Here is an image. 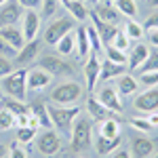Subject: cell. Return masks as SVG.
<instances>
[{
    "mask_svg": "<svg viewBox=\"0 0 158 158\" xmlns=\"http://www.w3.org/2000/svg\"><path fill=\"white\" fill-rule=\"evenodd\" d=\"M47 108H49V116H51L53 127H55L61 135L72 133L74 120H76V118L80 116V112H82L78 106H57V103H53V106H47Z\"/></svg>",
    "mask_w": 158,
    "mask_h": 158,
    "instance_id": "1",
    "label": "cell"
},
{
    "mask_svg": "<svg viewBox=\"0 0 158 158\" xmlns=\"http://www.w3.org/2000/svg\"><path fill=\"white\" fill-rule=\"evenodd\" d=\"M0 82H2V91L9 97L25 101V95H27V70L25 68L13 70L9 76L0 78Z\"/></svg>",
    "mask_w": 158,
    "mask_h": 158,
    "instance_id": "2",
    "label": "cell"
},
{
    "mask_svg": "<svg viewBox=\"0 0 158 158\" xmlns=\"http://www.w3.org/2000/svg\"><path fill=\"white\" fill-rule=\"evenodd\" d=\"M80 95H82V86L72 80V82H61L55 86L51 93V99L57 106H74L80 99Z\"/></svg>",
    "mask_w": 158,
    "mask_h": 158,
    "instance_id": "3",
    "label": "cell"
},
{
    "mask_svg": "<svg viewBox=\"0 0 158 158\" xmlns=\"http://www.w3.org/2000/svg\"><path fill=\"white\" fill-rule=\"evenodd\" d=\"M91 146V118H76L72 127V150L85 152Z\"/></svg>",
    "mask_w": 158,
    "mask_h": 158,
    "instance_id": "4",
    "label": "cell"
},
{
    "mask_svg": "<svg viewBox=\"0 0 158 158\" xmlns=\"http://www.w3.org/2000/svg\"><path fill=\"white\" fill-rule=\"evenodd\" d=\"M74 21H76V19H74L72 15L51 21V23L44 27V40H47L49 44H57L68 32H74V30H76V27H74Z\"/></svg>",
    "mask_w": 158,
    "mask_h": 158,
    "instance_id": "5",
    "label": "cell"
},
{
    "mask_svg": "<svg viewBox=\"0 0 158 158\" xmlns=\"http://www.w3.org/2000/svg\"><path fill=\"white\" fill-rule=\"evenodd\" d=\"M89 19H91V23L95 25V30H97V34H99V38H101V42H103L106 47H108V44H112L114 36L120 32V30H118V25H112V23H108V21H103V19H99L95 11L89 13Z\"/></svg>",
    "mask_w": 158,
    "mask_h": 158,
    "instance_id": "6",
    "label": "cell"
},
{
    "mask_svg": "<svg viewBox=\"0 0 158 158\" xmlns=\"http://www.w3.org/2000/svg\"><path fill=\"white\" fill-rule=\"evenodd\" d=\"M85 78H86V91L93 93L95 86H97V80H99V72H101V63L97 59V53H89V57L85 61Z\"/></svg>",
    "mask_w": 158,
    "mask_h": 158,
    "instance_id": "7",
    "label": "cell"
},
{
    "mask_svg": "<svg viewBox=\"0 0 158 158\" xmlns=\"http://www.w3.org/2000/svg\"><path fill=\"white\" fill-rule=\"evenodd\" d=\"M38 150L44 156H53L61 150V137L53 129H44V133L38 137Z\"/></svg>",
    "mask_w": 158,
    "mask_h": 158,
    "instance_id": "8",
    "label": "cell"
},
{
    "mask_svg": "<svg viewBox=\"0 0 158 158\" xmlns=\"http://www.w3.org/2000/svg\"><path fill=\"white\" fill-rule=\"evenodd\" d=\"M38 68H42L44 72H49L51 76H65V74H72V65L68 61H63L61 57H42L38 61Z\"/></svg>",
    "mask_w": 158,
    "mask_h": 158,
    "instance_id": "9",
    "label": "cell"
},
{
    "mask_svg": "<svg viewBox=\"0 0 158 158\" xmlns=\"http://www.w3.org/2000/svg\"><path fill=\"white\" fill-rule=\"evenodd\" d=\"M133 103L139 112H148V114L156 112L158 110V86H150L141 95H137V99H135Z\"/></svg>",
    "mask_w": 158,
    "mask_h": 158,
    "instance_id": "10",
    "label": "cell"
},
{
    "mask_svg": "<svg viewBox=\"0 0 158 158\" xmlns=\"http://www.w3.org/2000/svg\"><path fill=\"white\" fill-rule=\"evenodd\" d=\"M97 99L110 110V112H114V114H120L122 110V101H120V95H118V91L116 89H112V86H106V89H101L97 93Z\"/></svg>",
    "mask_w": 158,
    "mask_h": 158,
    "instance_id": "11",
    "label": "cell"
},
{
    "mask_svg": "<svg viewBox=\"0 0 158 158\" xmlns=\"http://www.w3.org/2000/svg\"><path fill=\"white\" fill-rule=\"evenodd\" d=\"M21 4L19 2H9V4H4L2 9H0V27H4V25H17V21L23 17V13H21Z\"/></svg>",
    "mask_w": 158,
    "mask_h": 158,
    "instance_id": "12",
    "label": "cell"
},
{
    "mask_svg": "<svg viewBox=\"0 0 158 158\" xmlns=\"http://www.w3.org/2000/svg\"><path fill=\"white\" fill-rule=\"evenodd\" d=\"M23 38L25 42L27 40H34L40 32V15L36 11H25L23 13Z\"/></svg>",
    "mask_w": 158,
    "mask_h": 158,
    "instance_id": "13",
    "label": "cell"
},
{
    "mask_svg": "<svg viewBox=\"0 0 158 158\" xmlns=\"http://www.w3.org/2000/svg\"><path fill=\"white\" fill-rule=\"evenodd\" d=\"M51 76L49 72H44L42 68H38V70H27V89L30 91H42V89H47V85H51Z\"/></svg>",
    "mask_w": 158,
    "mask_h": 158,
    "instance_id": "14",
    "label": "cell"
},
{
    "mask_svg": "<svg viewBox=\"0 0 158 158\" xmlns=\"http://www.w3.org/2000/svg\"><path fill=\"white\" fill-rule=\"evenodd\" d=\"M86 112L93 120H108V118H114V112H110L97 97H89L86 99Z\"/></svg>",
    "mask_w": 158,
    "mask_h": 158,
    "instance_id": "15",
    "label": "cell"
},
{
    "mask_svg": "<svg viewBox=\"0 0 158 158\" xmlns=\"http://www.w3.org/2000/svg\"><path fill=\"white\" fill-rule=\"evenodd\" d=\"M0 38H2V40H6L13 49H17V51L25 44L23 32H21L17 25H4V27H0Z\"/></svg>",
    "mask_w": 158,
    "mask_h": 158,
    "instance_id": "16",
    "label": "cell"
},
{
    "mask_svg": "<svg viewBox=\"0 0 158 158\" xmlns=\"http://www.w3.org/2000/svg\"><path fill=\"white\" fill-rule=\"evenodd\" d=\"M38 51H40V42H38V38L34 40H27L21 49L17 51V63L19 65H25V63H30V61H34V57L38 55Z\"/></svg>",
    "mask_w": 158,
    "mask_h": 158,
    "instance_id": "17",
    "label": "cell"
},
{
    "mask_svg": "<svg viewBox=\"0 0 158 158\" xmlns=\"http://www.w3.org/2000/svg\"><path fill=\"white\" fill-rule=\"evenodd\" d=\"M74 34H76V55H78V59L85 61V57H89V53H91V42H89V36H86V25H78L74 30Z\"/></svg>",
    "mask_w": 158,
    "mask_h": 158,
    "instance_id": "18",
    "label": "cell"
},
{
    "mask_svg": "<svg viewBox=\"0 0 158 158\" xmlns=\"http://www.w3.org/2000/svg\"><path fill=\"white\" fill-rule=\"evenodd\" d=\"M120 141H122L120 135H116V137H101V135H99L97 143H95V150H97L99 156H108V154H112V152L118 150Z\"/></svg>",
    "mask_w": 158,
    "mask_h": 158,
    "instance_id": "19",
    "label": "cell"
},
{
    "mask_svg": "<svg viewBox=\"0 0 158 158\" xmlns=\"http://www.w3.org/2000/svg\"><path fill=\"white\" fill-rule=\"evenodd\" d=\"M95 13H97L99 19H103V21H108L112 25H118L120 23V11L114 6V4H97L95 6Z\"/></svg>",
    "mask_w": 158,
    "mask_h": 158,
    "instance_id": "20",
    "label": "cell"
},
{
    "mask_svg": "<svg viewBox=\"0 0 158 158\" xmlns=\"http://www.w3.org/2000/svg\"><path fill=\"white\" fill-rule=\"evenodd\" d=\"M127 70V65H120V63H114V61H110L108 57L103 59L101 63V72H99V80H110V78H118L122 76Z\"/></svg>",
    "mask_w": 158,
    "mask_h": 158,
    "instance_id": "21",
    "label": "cell"
},
{
    "mask_svg": "<svg viewBox=\"0 0 158 158\" xmlns=\"http://www.w3.org/2000/svg\"><path fill=\"white\" fill-rule=\"evenodd\" d=\"M150 55V49H148V44H143V42H139V44H135V49L131 51V55H129V68L131 70H137L143 61H146V57Z\"/></svg>",
    "mask_w": 158,
    "mask_h": 158,
    "instance_id": "22",
    "label": "cell"
},
{
    "mask_svg": "<svg viewBox=\"0 0 158 158\" xmlns=\"http://www.w3.org/2000/svg\"><path fill=\"white\" fill-rule=\"evenodd\" d=\"M131 150L135 152L137 158H148L154 152V143L150 139H146V137H135L133 141H131Z\"/></svg>",
    "mask_w": 158,
    "mask_h": 158,
    "instance_id": "23",
    "label": "cell"
},
{
    "mask_svg": "<svg viewBox=\"0 0 158 158\" xmlns=\"http://www.w3.org/2000/svg\"><path fill=\"white\" fill-rule=\"evenodd\" d=\"M30 114L38 118L40 127H44V129H51V127H53V122H51V116H49V108H47L44 103H40V101L32 103V106H30Z\"/></svg>",
    "mask_w": 158,
    "mask_h": 158,
    "instance_id": "24",
    "label": "cell"
},
{
    "mask_svg": "<svg viewBox=\"0 0 158 158\" xmlns=\"http://www.w3.org/2000/svg\"><path fill=\"white\" fill-rule=\"evenodd\" d=\"M137 80H135L133 76H129V74H122L118 76V82H116V91H118V95H133L135 91H137Z\"/></svg>",
    "mask_w": 158,
    "mask_h": 158,
    "instance_id": "25",
    "label": "cell"
},
{
    "mask_svg": "<svg viewBox=\"0 0 158 158\" xmlns=\"http://www.w3.org/2000/svg\"><path fill=\"white\" fill-rule=\"evenodd\" d=\"M55 47L59 51V55H63V57H65V55H72L74 51H76V34H74V32H68Z\"/></svg>",
    "mask_w": 158,
    "mask_h": 158,
    "instance_id": "26",
    "label": "cell"
},
{
    "mask_svg": "<svg viewBox=\"0 0 158 158\" xmlns=\"http://www.w3.org/2000/svg\"><path fill=\"white\" fill-rule=\"evenodd\" d=\"M99 135L101 137H116V135H120V122L116 118L101 120L99 122Z\"/></svg>",
    "mask_w": 158,
    "mask_h": 158,
    "instance_id": "27",
    "label": "cell"
},
{
    "mask_svg": "<svg viewBox=\"0 0 158 158\" xmlns=\"http://www.w3.org/2000/svg\"><path fill=\"white\" fill-rule=\"evenodd\" d=\"M2 108H6L11 114L15 116H19V114H27L30 112V106H25L23 101H19V99H13V97H2Z\"/></svg>",
    "mask_w": 158,
    "mask_h": 158,
    "instance_id": "28",
    "label": "cell"
},
{
    "mask_svg": "<svg viewBox=\"0 0 158 158\" xmlns=\"http://www.w3.org/2000/svg\"><path fill=\"white\" fill-rule=\"evenodd\" d=\"M68 13L72 15L76 21H85V19H89V11H86L85 2L82 0H72V2H68Z\"/></svg>",
    "mask_w": 158,
    "mask_h": 158,
    "instance_id": "29",
    "label": "cell"
},
{
    "mask_svg": "<svg viewBox=\"0 0 158 158\" xmlns=\"http://www.w3.org/2000/svg\"><path fill=\"white\" fill-rule=\"evenodd\" d=\"M114 6L120 11V15L129 17V19L137 17V4H135V0H114Z\"/></svg>",
    "mask_w": 158,
    "mask_h": 158,
    "instance_id": "30",
    "label": "cell"
},
{
    "mask_svg": "<svg viewBox=\"0 0 158 158\" xmlns=\"http://www.w3.org/2000/svg\"><path fill=\"white\" fill-rule=\"evenodd\" d=\"M124 34L129 36V40H141L143 34H146V30H143V25L137 23L135 19H129L124 23Z\"/></svg>",
    "mask_w": 158,
    "mask_h": 158,
    "instance_id": "31",
    "label": "cell"
},
{
    "mask_svg": "<svg viewBox=\"0 0 158 158\" xmlns=\"http://www.w3.org/2000/svg\"><path fill=\"white\" fill-rule=\"evenodd\" d=\"M158 70V51H150V55L146 57V61L137 68L139 74H146V72H156Z\"/></svg>",
    "mask_w": 158,
    "mask_h": 158,
    "instance_id": "32",
    "label": "cell"
},
{
    "mask_svg": "<svg viewBox=\"0 0 158 158\" xmlns=\"http://www.w3.org/2000/svg\"><path fill=\"white\" fill-rule=\"evenodd\" d=\"M86 36H89V42H91V51H93V53L103 51V42H101V38H99V34H97V30H95L93 23L86 25Z\"/></svg>",
    "mask_w": 158,
    "mask_h": 158,
    "instance_id": "33",
    "label": "cell"
},
{
    "mask_svg": "<svg viewBox=\"0 0 158 158\" xmlns=\"http://www.w3.org/2000/svg\"><path fill=\"white\" fill-rule=\"evenodd\" d=\"M103 51H106V57H108L110 61L120 63V65H127V63H129V55H127V53H122V51H118V49H114L112 44H108Z\"/></svg>",
    "mask_w": 158,
    "mask_h": 158,
    "instance_id": "34",
    "label": "cell"
},
{
    "mask_svg": "<svg viewBox=\"0 0 158 158\" xmlns=\"http://www.w3.org/2000/svg\"><path fill=\"white\" fill-rule=\"evenodd\" d=\"M36 131L30 127H17V143H32Z\"/></svg>",
    "mask_w": 158,
    "mask_h": 158,
    "instance_id": "35",
    "label": "cell"
},
{
    "mask_svg": "<svg viewBox=\"0 0 158 158\" xmlns=\"http://www.w3.org/2000/svg\"><path fill=\"white\" fill-rule=\"evenodd\" d=\"M112 47L118 49V51H122V53H127L129 47H131V40H129V36H127L124 32H118V34L114 36V40H112Z\"/></svg>",
    "mask_w": 158,
    "mask_h": 158,
    "instance_id": "36",
    "label": "cell"
},
{
    "mask_svg": "<svg viewBox=\"0 0 158 158\" xmlns=\"http://www.w3.org/2000/svg\"><path fill=\"white\" fill-rule=\"evenodd\" d=\"M129 124H131L133 129H137V131H141V133H152V129H154V127L148 122L146 116H143V118H141V116H137V118H129Z\"/></svg>",
    "mask_w": 158,
    "mask_h": 158,
    "instance_id": "37",
    "label": "cell"
},
{
    "mask_svg": "<svg viewBox=\"0 0 158 158\" xmlns=\"http://www.w3.org/2000/svg\"><path fill=\"white\" fill-rule=\"evenodd\" d=\"M15 127V114H11L6 108H0V129L6 131Z\"/></svg>",
    "mask_w": 158,
    "mask_h": 158,
    "instance_id": "38",
    "label": "cell"
},
{
    "mask_svg": "<svg viewBox=\"0 0 158 158\" xmlns=\"http://www.w3.org/2000/svg\"><path fill=\"white\" fill-rule=\"evenodd\" d=\"M139 85H146L148 89H150V86H158V70L156 72L139 74Z\"/></svg>",
    "mask_w": 158,
    "mask_h": 158,
    "instance_id": "39",
    "label": "cell"
},
{
    "mask_svg": "<svg viewBox=\"0 0 158 158\" xmlns=\"http://www.w3.org/2000/svg\"><path fill=\"white\" fill-rule=\"evenodd\" d=\"M57 4H59V0H42V13H44V17L55 15V11H57Z\"/></svg>",
    "mask_w": 158,
    "mask_h": 158,
    "instance_id": "40",
    "label": "cell"
},
{
    "mask_svg": "<svg viewBox=\"0 0 158 158\" xmlns=\"http://www.w3.org/2000/svg\"><path fill=\"white\" fill-rule=\"evenodd\" d=\"M15 68H13V63L9 61V57H2L0 55V78H4V76H9Z\"/></svg>",
    "mask_w": 158,
    "mask_h": 158,
    "instance_id": "41",
    "label": "cell"
},
{
    "mask_svg": "<svg viewBox=\"0 0 158 158\" xmlns=\"http://www.w3.org/2000/svg\"><path fill=\"white\" fill-rule=\"evenodd\" d=\"M0 55H2V57H13V55H17V49H13L6 40L0 38Z\"/></svg>",
    "mask_w": 158,
    "mask_h": 158,
    "instance_id": "42",
    "label": "cell"
},
{
    "mask_svg": "<svg viewBox=\"0 0 158 158\" xmlns=\"http://www.w3.org/2000/svg\"><path fill=\"white\" fill-rule=\"evenodd\" d=\"M143 30L146 32H150V30H158V11L152 13L150 17L146 19V23H143Z\"/></svg>",
    "mask_w": 158,
    "mask_h": 158,
    "instance_id": "43",
    "label": "cell"
},
{
    "mask_svg": "<svg viewBox=\"0 0 158 158\" xmlns=\"http://www.w3.org/2000/svg\"><path fill=\"white\" fill-rule=\"evenodd\" d=\"M9 158H27L25 156V150H21V148L17 146V141H13L11 146H9Z\"/></svg>",
    "mask_w": 158,
    "mask_h": 158,
    "instance_id": "44",
    "label": "cell"
},
{
    "mask_svg": "<svg viewBox=\"0 0 158 158\" xmlns=\"http://www.w3.org/2000/svg\"><path fill=\"white\" fill-rule=\"evenodd\" d=\"M21 6H23L25 11H36V6L42 4V0H17Z\"/></svg>",
    "mask_w": 158,
    "mask_h": 158,
    "instance_id": "45",
    "label": "cell"
},
{
    "mask_svg": "<svg viewBox=\"0 0 158 158\" xmlns=\"http://www.w3.org/2000/svg\"><path fill=\"white\" fill-rule=\"evenodd\" d=\"M146 118H148V122H150L152 127H158V110H156V112H150Z\"/></svg>",
    "mask_w": 158,
    "mask_h": 158,
    "instance_id": "46",
    "label": "cell"
},
{
    "mask_svg": "<svg viewBox=\"0 0 158 158\" xmlns=\"http://www.w3.org/2000/svg\"><path fill=\"white\" fill-rule=\"evenodd\" d=\"M148 36H150V40H152V44L158 47V30H150V32H148Z\"/></svg>",
    "mask_w": 158,
    "mask_h": 158,
    "instance_id": "47",
    "label": "cell"
},
{
    "mask_svg": "<svg viewBox=\"0 0 158 158\" xmlns=\"http://www.w3.org/2000/svg\"><path fill=\"white\" fill-rule=\"evenodd\" d=\"M112 158H131V154H129L127 150H118V152H116Z\"/></svg>",
    "mask_w": 158,
    "mask_h": 158,
    "instance_id": "48",
    "label": "cell"
},
{
    "mask_svg": "<svg viewBox=\"0 0 158 158\" xmlns=\"http://www.w3.org/2000/svg\"><path fill=\"white\" fill-rule=\"evenodd\" d=\"M6 154H9V148H6V146H2V143H0V158H4Z\"/></svg>",
    "mask_w": 158,
    "mask_h": 158,
    "instance_id": "49",
    "label": "cell"
},
{
    "mask_svg": "<svg viewBox=\"0 0 158 158\" xmlns=\"http://www.w3.org/2000/svg\"><path fill=\"white\" fill-rule=\"evenodd\" d=\"M68 2H72V0H59V4H63V6H68Z\"/></svg>",
    "mask_w": 158,
    "mask_h": 158,
    "instance_id": "50",
    "label": "cell"
},
{
    "mask_svg": "<svg viewBox=\"0 0 158 158\" xmlns=\"http://www.w3.org/2000/svg\"><path fill=\"white\" fill-rule=\"evenodd\" d=\"M148 2H150L152 6H158V0H148Z\"/></svg>",
    "mask_w": 158,
    "mask_h": 158,
    "instance_id": "51",
    "label": "cell"
},
{
    "mask_svg": "<svg viewBox=\"0 0 158 158\" xmlns=\"http://www.w3.org/2000/svg\"><path fill=\"white\" fill-rule=\"evenodd\" d=\"M103 2H106V4H114V0H103Z\"/></svg>",
    "mask_w": 158,
    "mask_h": 158,
    "instance_id": "52",
    "label": "cell"
},
{
    "mask_svg": "<svg viewBox=\"0 0 158 158\" xmlns=\"http://www.w3.org/2000/svg\"><path fill=\"white\" fill-rule=\"evenodd\" d=\"M91 2H93V4H99V0H91Z\"/></svg>",
    "mask_w": 158,
    "mask_h": 158,
    "instance_id": "53",
    "label": "cell"
},
{
    "mask_svg": "<svg viewBox=\"0 0 158 158\" xmlns=\"http://www.w3.org/2000/svg\"><path fill=\"white\" fill-rule=\"evenodd\" d=\"M4 2H6V0H0V6H2V4H4Z\"/></svg>",
    "mask_w": 158,
    "mask_h": 158,
    "instance_id": "54",
    "label": "cell"
},
{
    "mask_svg": "<svg viewBox=\"0 0 158 158\" xmlns=\"http://www.w3.org/2000/svg\"><path fill=\"white\" fill-rule=\"evenodd\" d=\"M154 158H158V154H156V156H154Z\"/></svg>",
    "mask_w": 158,
    "mask_h": 158,
    "instance_id": "55",
    "label": "cell"
},
{
    "mask_svg": "<svg viewBox=\"0 0 158 158\" xmlns=\"http://www.w3.org/2000/svg\"><path fill=\"white\" fill-rule=\"evenodd\" d=\"M82 2H85V0H82Z\"/></svg>",
    "mask_w": 158,
    "mask_h": 158,
    "instance_id": "56",
    "label": "cell"
}]
</instances>
